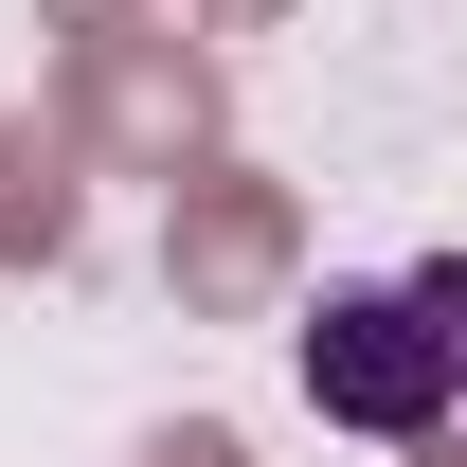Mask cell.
<instances>
[{
	"mask_svg": "<svg viewBox=\"0 0 467 467\" xmlns=\"http://www.w3.org/2000/svg\"><path fill=\"white\" fill-rule=\"evenodd\" d=\"M413 306H431V342H450V378H467V252H431V270H413Z\"/></svg>",
	"mask_w": 467,
	"mask_h": 467,
	"instance_id": "obj_2",
	"label": "cell"
},
{
	"mask_svg": "<svg viewBox=\"0 0 467 467\" xmlns=\"http://www.w3.org/2000/svg\"><path fill=\"white\" fill-rule=\"evenodd\" d=\"M306 396L342 413V431H431V413H450L431 306H413V288H324V306H306Z\"/></svg>",
	"mask_w": 467,
	"mask_h": 467,
	"instance_id": "obj_1",
	"label": "cell"
}]
</instances>
